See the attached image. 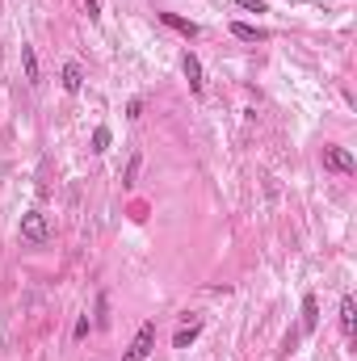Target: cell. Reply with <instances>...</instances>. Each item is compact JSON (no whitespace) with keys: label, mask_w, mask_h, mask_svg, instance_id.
<instances>
[{"label":"cell","mask_w":357,"mask_h":361,"mask_svg":"<svg viewBox=\"0 0 357 361\" xmlns=\"http://www.w3.org/2000/svg\"><path fill=\"white\" fill-rule=\"evenodd\" d=\"M17 235H21V244H30V248H42V244L51 240V219H47L42 210H25V214H21V227H17Z\"/></svg>","instance_id":"6da1fadb"},{"label":"cell","mask_w":357,"mask_h":361,"mask_svg":"<svg viewBox=\"0 0 357 361\" xmlns=\"http://www.w3.org/2000/svg\"><path fill=\"white\" fill-rule=\"evenodd\" d=\"M152 349H156V319L139 324V332H135V341H131V349H126V361H143Z\"/></svg>","instance_id":"7a4b0ae2"},{"label":"cell","mask_w":357,"mask_h":361,"mask_svg":"<svg viewBox=\"0 0 357 361\" xmlns=\"http://www.w3.org/2000/svg\"><path fill=\"white\" fill-rule=\"evenodd\" d=\"M324 169H328V173L349 177V173L357 169V160H353V152H349V147H337V143H332V147H324Z\"/></svg>","instance_id":"3957f363"},{"label":"cell","mask_w":357,"mask_h":361,"mask_svg":"<svg viewBox=\"0 0 357 361\" xmlns=\"http://www.w3.org/2000/svg\"><path fill=\"white\" fill-rule=\"evenodd\" d=\"M181 72H185V80H189V89H193V92L206 89V80H202V59H198L193 51H185V55H181Z\"/></svg>","instance_id":"277c9868"},{"label":"cell","mask_w":357,"mask_h":361,"mask_svg":"<svg viewBox=\"0 0 357 361\" xmlns=\"http://www.w3.org/2000/svg\"><path fill=\"white\" fill-rule=\"evenodd\" d=\"M21 68H25V80L38 89V85H42V68H38V51H34L30 42H21Z\"/></svg>","instance_id":"5b68a950"},{"label":"cell","mask_w":357,"mask_h":361,"mask_svg":"<svg viewBox=\"0 0 357 361\" xmlns=\"http://www.w3.org/2000/svg\"><path fill=\"white\" fill-rule=\"evenodd\" d=\"M198 336H202V315H193L189 324H181L177 336H173V349H189V345H193Z\"/></svg>","instance_id":"8992f818"},{"label":"cell","mask_w":357,"mask_h":361,"mask_svg":"<svg viewBox=\"0 0 357 361\" xmlns=\"http://www.w3.org/2000/svg\"><path fill=\"white\" fill-rule=\"evenodd\" d=\"M353 328H357V302L353 294H345L341 298V332H345V341H353Z\"/></svg>","instance_id":"52a82bcc"},{"label":"cell","mask_w":357,"mask_h":361,"mask_svg":"<svg viewBox=\"0 0 357 361\" xmlns=\"http://www.w3.org/2000/svg\"><path fill=\"white\" fill-rule=\"evenodd\" d=\"M59 76H63V89H68V92H80V89H85V68H80L76 59H68Z\"/></svg>","instance_id":"ba28073f"},{"label":"cell","mask_w":357,"mask_h":361,"mask_svg":"<svg viewBox=\"0 0 357 361\" xmlns=\"http://www.w3.org/2000/svg\"><path fill=\"white\" fill-rule=\"evenodd\" d=\"M160 21H164L169 30L185 34V38H198V34H202V25H198V21H185V17H177V13H160Z\"/></svg>","instance_id":"9c48e42d"},{"label":"cell","mask_w":357,"mask_h":361,"mask_svg":"<svg viewBox=\"0 0 357 361\" xmlns=\"http://www.w3.org/2000/svg\"><path fill=\"white\" fill-rule=\"evenodd\" d=\"M320 328V302L315 294H303V332H315Z\"/></svg>","instance_id":"30bf717a"},{"label":"cell","mask_w":357,"mask_h":361,"mask_svg":"<svg viewBox=\"0 0 357 361\" xmlns=\"http://www.w3.org/2000/svg\"><path fill=\"white\" fill-rule=\"evenodd\" d=\"M231 34H236L240 42H265L269 38L261 25H248V21H231Z\"/></svg>","instance_id":"8fae6325"},{"label":"cell","mask_w":357,"mask_h":361,"mask_svg":"<svg viewBox=\"0 0 357 361\" xmlns=\"http://www.w3.org/2000/svg\"><path fill=\"white\" fill-rule=\"evenodd\" d=\"M109 139H114V135H109V126H97V130H92V156H105V152H109Z\"/></svg>","instance_id":"7c38bea8"},{"label":"cell","mask_w":357,"mask_h":361,"mask_svg":"<svg viewBox=\"0 0 357 361\" xmlns=\"http://www.w3.org/2000/svg\"><path fill=\"white\" fill-rule=\"evenodd\" d=\"M97 324H101V328L109 324V298H105V294H97Z\"/></svg>","instance_id":"4fadbf2b"},{"label":"cell","mask_w":357,"mask_h":361,"mask_svg":"<svg viewBox=\"0 0 357 361\" xmlns=\"http://www.w3.org/2000/svg\"><path fill=\"white\" fill-rule=\"evenodd\" d=\"M139 169H143V156H131V164H126V185L139 180Z\"/></svg>","instance_id":"5bb4252c"},{"label":"cell","mask_w":357,"mask_h":361,"mask_svg":"<svg viewBox=\"0 0 357 361\" xmlns=\"http://www.w3.org/2000/svg\"><path fill=\"white\" fill-rule=\"evenodd\" d=\"M89 332H92L89 315H80V319H76V328H72V336H76V341H85V336H89Z\"/></svg>","instance_id":"9a60e30c"},{"label":"cell","mask_w":357,"mask_h":361,"mask_svg":"<svg viewBox=\"0 0 357 361\" xmlns=\"http://www.w3.org/2000/svg\"><path fill=\"white\" fill-rule=\"evenodd\" d=\"M236 8H248V13H265V0H231Z\"/></svg>","instance_id":"2e32d148"},{"label":"cell","mask_w":357,"mask_h":361,"mask_svg":"<svg viewBox=\"0 0 357 361\" xmlns=\"http://www.w3.org/2000/svg\"><path fill=\"white\" fill-rule=\"evenodd\" d=\"M139 114H143V101H139V97H135V101H131V105H126V118H139Z\"/></svg>","instance_id":"e0dca14e"}]
</instances>
